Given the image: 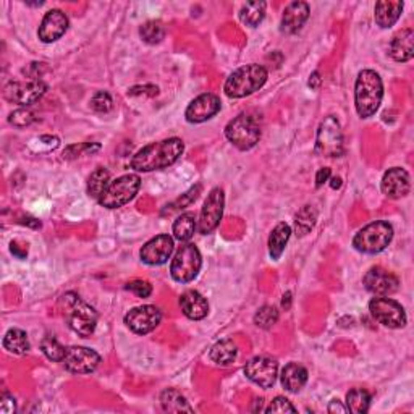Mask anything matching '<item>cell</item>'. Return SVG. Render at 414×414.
I'll return each instance as SVG.
<instances>
[{"label": "cell", "instance_id": "obj_1", "mask_svg": "<svg viewBox=\"0 0 414 414\" xmlns=\"http://www.w3.org/2000/svg\"><path fill=\"white\" fill-rule=\"evenodd\" d=\"M183 150H185V144L180 138H169L157 143H150L133 155L131 169L136 172L167 169L180 159Z\"/></svg>", "mask_w": 414, "mask_h": 414}, {"label": "cell", "instance_id": "obj_2", "mask_svg": "<svg viewBox=\"0 0 414 414\" xmlns=\"http://www.w3.org/2000/svg\"><path fill=\"white\" fill-rule=\"evenodd\" d=\"M384 98V84L379 73L374 70H363L359 72L356 83H354V105L361 118L375 115Z\"/></svg>", "mask_w": 414, "mask_h": 414}, {"label": "cell", "instance_id": "obj_3", "mask_svg": "<svg viewBox=\"0 0 414 414\" xmlns=\"http://www.w3.org/2000/svg\"><path fill=\"white\" fill-rule=\"evenodd\" d=\"M267 70L257 63L245 65L230 75L224 84V91L228 98L241 99L259 91L267 82Z\"/></svg>", "mask_w": 414, "mask_h": 414}, {"label": "cell", "instance_id": "obj_4", "mask_svg": "<svg viewBox=\"0 0 414 414\" xmlns=\"http://www.w3.org/2000/svg\"><path fill=\"white\" fill-rule=\"evenodd\" d=\"M394 240V227L385 220H375L354 235L353 246L364 254H377Z\"/></svg>", "mask_w": 414, "mask_h": 414}, {"label": "cell", "instance_id": "obj_5", "mask_svg": "<svg viewBox=\"0 0 414 414\" xmlns=\"http://www.w3.org/2000/svg\"><path fill=\"white\" fill-rule=\"evenodd\" d=\"M63 304L68 309L67 321L70 329L79 337H91L98 325V313L88 303L79 299L77 293L63 295Z\"/></svg>", "mask_w": 414, "mask_h": 414}, {"label": "cell", "instance_id": "obj_6", "mask_svg": "<svg viewBox=\"0 0 414 414\" xmlns=\"http://www.w3.org/2000/svg\"><path fill=\"white\" fill-rule=\"evenodd\" d=\"M225 136L235 148H238L240 150H248L259 143L261 125L254 117L240 114L225 127Z\"/></svg>", "mask_w": 414, "mask_h": 414}, {"label": "cell", "instance_id": "obj_7", "mask_svg": "<svg viewBox=\"0 0 414 414\" xmlns=\"http://www.w3.org/2000/svg\"><path fill=\"white\" fill-rule=\"evenodd\" d=\"M202 266L201 252L193 243H185L176 250L170 264L172 278L179 283H190L198 277Z\"/></svg>", "mask_w": 414, "mask_h": 414}, {"label": "cell", "instance_id": "obj_8", "mask_svg": "<svg viewBox=\"0 0 414 414\" xmlns=\"http://www.w3.org/2000/svg\"><path fill=\"white\" fill-rule=\"evenodd\" d=\"M139 186H141V179L136 174L118 176L117 180L110 181V185L107 186L104 195L99 199V204L107 209H118L125 206L138 195Z\"/></svg>", "mask_w": 414, "mask_h": 414}, {"label": "cell", "instance_id": "obj_9", "mask_svg": "<svg viewBox=\"0 0 414 414\" xmlns=\"http://www.w3.org/2000/svg\"><path fill=\"white\" fill-rule=\"evenodd\" d=\"M316 153L324 157H340L343 154V131L333 115L325 117L317 128Z\"/></svg>", "mask_w": 414, "mask_h": 414}, {"label": "cell", "instance_id": "obj_10", "mask_svg": "<svg viewBox=\"0 0 414 414\" xmlns=\"http://www.w3.org/2000/svg\"><path fill=\"white\" fill-rule=\"evenodd\" d=\"M370 316L389 329H401L406 325V313L398 301L387 297H375L369 303Z\"/></svg>", "mask_w": 414, "mask_h": 414}, {"label": "cell", "instance_id": "obj_11", "mask_svg": "<svg viewBox=\"0 0 414 414\" xmlns=\"http://www.w3.org/2000/svg\"><path fill=\"white\" fill-rule=\"evenodd\" d=\"M47 84L42 79H26V82H10L4 88V98L18 105H31L46 94Z\"/></svg>", "mask_w": 414, "mask_h": 414}, {"label": "cell", "instance_id": "obj_12", "mask_svg": "<svg viewBox=\"0 0 414 414\" xmlns=\"http://www.w3.org/2000/svg\"><path fill=\"white\" fill-rule=\"evenodd\" d=\"M224 206H225V195L222 188H214L209 193V196L201 209V216H199L198 230L199 233L209 235L219 227L220 220L224 216Z\"/></svg>", "mask_w": 414, "mask_h": 414}, {"label": "cell", "instance_id": "obj_13", "mask_svg": "<svg viewBox=\"0 0 414 414\" xmlns=\"http://www.w3.org/2000/svg\"><path fill=\"white\" fill-rule=\"evenodd\" d=\"M245 375L261 389H271L278 377V363L267 356H256L246 363Z\"/></svg>", "mask_w": 414, "mask_h": 414}, {"label": "cell", "instance_id": "obj_14", "mask_svg": "<svg viewBox=\"0 0 414 414\" xmlns=\"http://www.w3.org/2000/svg\"><path fill=\"white\" fill-rule=\"evenodd\" d=\"M160 321H162V313L153 304L138 306L125 316L127 327L138 335H146L153 332L160 324Z\"/></svg>", "mask_w": 414, "mask_h": 414}, {"label": "cell", "instance_id": "obj_15", "mask_svg": "<svg viewBox=\"0 0 414 414\" xmlns=\"http://www.w3.org/2000/svg\"><path fill=\"white\" fill-rule=\"evenodd\" d=\"M62 363L65 369L73 374H91L98 369L101 356L91 348L70 347L67 348L65 358Z\"/></svg>", "mask_w": 414, "mask_h": 414}, {"label": "cell", "instance_id": "obj_16", "mask_svg": "<svg viewBox=\"0 0 414 414\" xmlns=\"http://www.w3.org/2000/svg\"><path fill=\"white\" fill-rule=\"evenodd\" d=\"M174 238L169 235H157L153 240H149L141 248V261L148 266H162L170 259L174 252Z\"/></svg>", "mask_w": 414, "mask_h": 414}, {"label": "cell", "instance_id": "obj_17", "mask_svg": "<svg viewBox=\"0 0 414 414\" xmlns=\"http://www.w3.org/2000/svg\"><path fill=\"white\" fill-rule=\"evenodd\" d=\"M363 283L368 292L375 297H389L398 290L400 280L394 273L382 267H370L363 278Z\"/></svg>", "mask_w": 414, "mask_h": 414}, {"label": "cell", "instance_id": "obj_18", "mask_svg": "<svg viewBox=\"0 0 414 414\" xmlns=\"http://www.w3.org/2000/svg\"><path fill=\"white\" fill-rule=\"evenodd\" d=\"M220 107H222V102L217 96L206 93L191 101V104L186 107L185 117L190 123H202L216 117L220 112Z\"/></svg>", "mask_w": 414, "mask_h": 414}, {"label": "cell", "instance_id": "obj_19", "mask_svg": "<svg viewBox=\"0 0 414 414\" xmlns=\"http://www.w3.org/2000/svg\"><path fill=\"white\" fill-rule=\"evenodd\" d=\"M68 17L62 10H51L44 15V18L41 21L39 31H37V36L42 42L46 44H51V42H56L60 39V37L67 33L68 30Z\"/></svg>", "mask_w": 414, "mask_h": 414}, {"label": "cell", "instance_id": "obj_20", "mask_svg": "<svg viewBox=\"0 0 414 414\" xmlns=\"http://www.w3.org/2000/svg\"><path fill=\"white\" fill-rule=\"evenodd\" d=\"M382 193L390 199H400L406 196L411 190L410 174L405 169L394 167V169L387 170L382 176Z\"/></svg>", "mask_w": 414, "mask_h": 414}, {"label": "cell", "instance_id": "obj_21", "mask_svg": "<svg viewBox=\"0 0 414 414\" xmlns=\"http://www.w3.org/2000/svg\"><path fill=\"white\" fill-rule=\"evenodd\" d=\"M309 18V5L306 2H292L285 8L282 17V31L287 34H295L303 28Z\"/></svg>", "mask_w": 414, "mask_h": 414}, {"label": "cell", "instance_id": "obj_22", "mask_svg": "<svg viewBox=\"0 0 414 414\" xmlns=\"http://www.w3.org/2000/svg\"><path fill=\"white\" fill-rule=\"evenodd\" d=\"M183 314L191 321H202L209 314V303L196 290H188L180 297Z\"/></svg>", "mask_w": 414, "mask_h": 414}, {"label": "cell", "instance_id": "obj_23", "mask_svg": "<svg viewBox=\"0 0 414 414\" xmlns=\"http://www.w3.org/2000/svg\"><path fill=\"white\" fill-rule=\"evenodd\" d=\"M389 53L395 62L405 63L411 60L414 56V31L411 28H406L395 34L389 46Z\"/></svg>", "mask_w": 414, "mask_h": 414}, {"label": "cell", "instance_id": "obj_24", "mask_svg": "<svg viewBox=\"0 0 414 414\" xmlns=\"http://www.w3.org/2000/svg\"><path fill=\"white\" fill-rule=\"evenodd\" d=\"M280 379L285 390L297 394L308 382V370L298 363H290L283 368Z\"/></svg>", "mask_w": 414, "mask_h": 414}, {"label": "cell", "instance_id": "obj_25", "mask_svg": "<svg viewBox=\"0 0 414 414\" xmlns=\"http://www.w3.org/2000/svg\"><path fill=\"white\" fill-rule=\"evenodd\" d=\"M374 18L380 28H390L394 26L398 18L401 17L403 12V2H377L374 10Z\"/></svg>", "mask_w": 414, "mask_h": 414}, {"label": "cell", "instance_id": "obj_26", "mask_svg": "<svg viewBox=\"0 0 414 414\" xmlns=\"http://www.w3.org/2000/svg\"><path fill=\"white\" fill-rule=\"evenodd\" d=\"M290 236H292V228L285 222H280L272 230L271 236H269V254H271L272 259H280Z\"/></svg>", "mask_w": 414, "mask_h": 414}, {"label": "cell", "instance_id": "obj_27", "mask_svg": "<svg viewBox=\"0 0 414 414\" xmlns=\"http://www.w3.org/2000/svg\"><path fill=\"white\" fill-rule=\"evenodd\" d=\"M160 405L167 413H193V408L179 390L167 389L160 395Z\"/></svg>", "mask_w": 414, "mask_h": 414}, {"label": "cell", "instance_id": "obj_28", "mask_svg": "<svg viewBox=\"0 0 414 414\" xmlns=\"http://www.w3.org/2000/svg\"><path fill=\"white\" fill-rule=\"evenodd\" d=\"M196 228H198V222H196L195 214L185 212L176 217V220L174 222V227H172V232H174L175 240L181 241V243H186V241H190L193 238Z\"/></svg>", "mask_w": 414, "mask_h": 414}, {"label": "cell", "instance_id": "obj_29", "mask_svg": "<svg viewBox=\"0 0 414 414\" xmlns=\"http://www.w3.org/2000/svg\"><path fill=\"white\" fill-rule=\"evenodd\" d=\"M209 356L219 366H230L238 356V348H236L233 340H220L211 348Z\"/></svg>", "mask_w": 414, "mask_h": 414}, {"label": "cell", "instance_id": "obj_30", "mask_svg": "<svg viewBox=\"0 0 414 414\" xmlns=\"http://www.w3.org/2000/svg\"><path fill=\"white\" fill-rule=\"evenodd\" d=\"M4 348L7 349L8 353L18 354V356H23L30 351V340L28 335H26L25 330L21 329H10L4 337Z\"/></svg>", "mask_w": 414, "mask_h": 414}, {"label": "cell", "instance_id": "obj_31", "mask_svg": "<svg viewBox=\"0 0 414 414\" xmlns=\"http://www.w3.org/2000/svg\"><path fill=\"white\" fill-rule=\"evenodd\" d=\"M110 185V172L104 169V167H99L96 169L93 174H91L88 180V195L94 199H101L107 190V186Z\"/></svg>", "mask_w": 414, "mask_h": 414}, {"label": "cell", "instance_id": "obj_32", "mask_svg": "<svg viewBox=\"0 0 414 414\" xmlns=\"http://www.w3.org/2000/svg\"><path fill=\"white\" fill-rule=\"evenodd\" d=\"M370 401H373V396L368 390L353 389L347 395V410L354 414H364L369 411Z\"/></svg>", "mask_w": 414, "mask_h": 414}, {"label": "cell", "instance_id": "obj_33", "mask_svg": "<svg viewBox=\"0 0 414 414\" xmlns=\"http://www.w3.org/2000/svg\"><path fill=\"white\" fill-rule=\"evenodd\" d=\"M266 2H248L240 10V20L248 26H257L266 17Z\"/></svg>", "mask_w": 414, "mask_h": 414}, {"label": "cell", "instance_id": "obj_34", "mask_svg": "<svg viewBox=\"0 0 414 414\" xmlns=\"http://www.w3.org/2000/svg\"><path fill=\"white\" fill-rule=\"evenodd\" d=\"M316 220H317L316 209L313 206H304L297 214V219H295V230H297V235L299 236L308 235L311 230L314 228Z\"/></svg>", "mask_w": 414, "mask_h": 414}, {"label": "cell", "instance_id": "obj_35", "mask_svg": "<svg viewBox=\"0 0 414 414\" xmlns=\"http://www.w3.org/2000/svg\"><path fill=\"white\" fill-rule=\"evenodd\" d=\"M139 36L148 44H159L165 37V28L160 21H148L139 28Z\"/></svg>", "mask_w": 414, "mask_h": 414}, {"label": "cell", "instance_id": "obj_36", "mask_svg": "<svg viewBox=\"0 0 414 414\" xmlns=\"http://www.w3.org/2000/svg\"><path fill=\"white\" fill-rule=\"evenodd\" d=\"M41 349L46 354L47 359L53 363H62L65 358L67 348H63L53 337H44L41 342Z\"/></svg>", "mask_w": 414, "mask_h": 414}, {"label": "cell", "instance_id": "obj_37", "mask_svg": "<svg viewBox=\"0 0 414 414\" xmlns=\"http://www.w3.org/2000/svg\"><path fill=\"white\" fill-rule=\"evenodd\" d=\"M278 321V311L273 306H262L254 316V324L261 329H272V325H276Z\"/></svg>", "mask_w": 414, "mask_h": 414}, {"label": "cell", "instance_id": "obj_38", "mask_svg": "<svg viewBox=\"0 0 414 414\" xmlns=\"http://www.w3.org/2000/svg\"><path fill=\"white\" fill-rule=\"evenodd\" d=\"M112 105H114V101H112L110 94L105 93V91H99L91 99V109L98 112V114H107L112 109Z\"/></svg>", "mask_w": 414, "mask_h": 414}, {"label": "cell", "instance_id": "obj_39", "mask_svg": "<svg viewBox=\"0 0 414 414\" xmlns=\"http://www.w3.org/2000/svg\"><path fill=\"white\" fill-rule=\"evenodd\" d=\"M33 122H34V114L31 110H26V109L13 110L12 114H10V117H8V123H10V125H13V127H17V128L30 127Z\"/></svg>", "mask_w": 414, "mask_h": 414}, {"label": "cell", "instance_id": "obj_40", "mask_svg": "<svg viewBox=\"0 0 414 414\" xmlns=\"http://www.w3.org/2000/svg\"><path fill=\"white\" fill-rule=\"evenodd\" d=\"M266 413H297V408L292 405V401L287 400L285 396L273 398L266 410Z\"/></svg>", "mask_w": 414, "mask_h": 414}, {"label": "cell", "instance_id": "obj_41", "mask_svg": "<svg viewBox=\"0 0 414 414\" xmlns=\"http://www.w3.org/2000/svg\"><path fill=\"white\" fill-rule=\"evenodd\" d=\"M125 288L128 292L136 295L138 298H149L150 293H153V287H150V283L146 280H133L130 283H127Z\"/></svg>", "mask_w": 414, "mask_h": 414}, {"label": "cell", "instance_id": "obj_42", "mask_svg": "<svg viewBox=\"0 0 414 414\" xmlns=\"http://www.w3.org/2000/svg\"><path fill=\"white\" fill-rule=\"evenodd\" d=\"M34 143H39V146L34 148L33 150L36 153H42V150H53L56 148H58V138L57 136H51V134H46V136H39L33 139Z\"/></svg>", "mask_w": 414, "mask_h": 414}, {"label": "cell", "instance_id": "obj_43", "mask_svg": "<svg viewBox=\"0 0 414 414\" xmlns=\"http://www.w3.org/2000/svg\"><path fill=\"white\" fill-rule=\"evenodd\" d=\"M17 411V406H15V400L13 396H10L8 394L2 395V401H0V413L2 414H13Z\"/></svg>", "mask_w": 414, "mask_h": 414}, {"label": "cell", "instance_id": "obj_44", "mask_svg": "<svg viewBox=\"0 0 414 414\" xmlns=\"http://www.w3.org/2000/svg\"><path fill=\"white\" fill-rule=\"evenodd\" d=\"M330 175H332L330 169H327V167H324V169H321L319 172H317V175H316V186L321 188L322 185H324V183L329 181L330 180Z\"/></svg>", "mask_w": 414, "mask_h": 414}, {"label": "cell", "instance_id": "obj_45", "mask_svg": "<svg viewBox=\"0 0 414 414\" xmlns=\"http://www.w3.org/2000/svg\"><path fill=\"white\" fill-rule=\"evenodd\" d=\"M10 251H12V254L20 257V259H25L26 254H28V248H25V246L21 248L18 241H12V243H10Z\"/></svg>", "mask_w": 414, "mask_h": 414}, {"label": "cell", "instance_id": "obj_46", "mask_svg": "<svg viewBox=\"0 0 414 414\" xmlns=\"http://www.w3.org/2000/svg\"><path fill=\"white\" fill-rule=\"evenodd\" d=\"M321 83H322V79H321V75H319V72H314L313 75H311L309 77V86L313 89H319L321 88Z\"/></svg>", "mask_w": 414, "mask_h": 414}, {"label": "cell", "instance_id": "obj_47", "mask_svg": "<svg viewBox=\"0 0 414 414\" xmlns=\"http://www.w3.org/2000/svg\"><path fill=\"white\" fill-rule=\"evenodd\" d=\"M335 411H338V413H347V408L342 406V403L338 401V400H332L330 405H329V413H335Z\"/></svg>", "mask_w": 414, "mask_h": 414}, {"label": "cell", "instance_id": "obj_48", "mask_svg": "<svg viewBox=\"0 0 414 414\" xmlns=\"http://www.w3.org/2000/svg\"><path fill=\"white\" fill-rule=\"evenodd\" d=\"M282 308L285 311H288L290 308H292V293H290V292H287V293L283 295V298H282Z\"/></svg>", "mask_w": 414, "mask_h": 414}, {"label": "cell", "instance_id": "obj_49", "mask_svg": "<svg viewBox=\"0 0 414 414\" xmlns=\"http://www.w3.org/2000/svg\"><path fill=\"white\" fill-rule=\"evenodd\" d=\"M330 186L333 188V190L340 188L342 186V179H340V176H332V179H330Z\"/></svg>", "mask_w": 414, "mask_h": 414}]
</instances>
